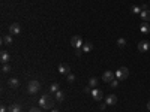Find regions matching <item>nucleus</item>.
Returning <instances> with one entry per match:
<instances>
[{
  "instance_id": "9",
  "label": "nucleus",
  "mask_w": 150,
  "mask_h": 112,
  "mask_svg": "<svg viewBox=\"0 0 150 112\" xmlns=\"http://www.w3.org/2000/svg\"><path fill=\"white\" fill-rule=\"evenodd\" d=\"M149 48H150L149 41H141V42L138 43V51H140V52H146V51H149Z\"/></svg>"
},
{
  "instance_id": "8",
  "label": "nucleus",
  "mask_w": 150,
  "mask_h": 112,
  "mask_svg": "<svg viewBox=\"0 0 150 112\" xmlns=\"http://www.w3.org/2000/svg\"><path fill=\"white\" fill-rule=\"evenodd\" d=\"M114 73H113V72L111 70H107V72H104V75H102V79L104 81H105V82H111L113 79H114Z\"/></svg>"
},
{
  "instance_id": "1",
  "label": "nucleus",
  "mask_w": 150,
  "mask_h": 112,
  "mask_svg": "<svg viewBox=\"0 0 150 112\" xmlns=\"http://www.w3.org/2000/svg\"><path fill=\"white\" fill-rule=\"evenodd\" d=\"M39 105H41L42 109H53L54 100L51 99L50 94H44V96H41V99H39Z\"/></svg>"
},
{
  "instance_id": "22",
  "label": "nucleus",
  "mask_w": 150,
  "mask_h": 112,
  "mask_svg": "<svg viewBox=\"0 0 150 112\" xmlns=\"http://www.w3.org/2000/svg\"><path fill=\"white\" fill-rule=\"evenodd\" d=\"M132 12H134V14H141V8H140V6H132Z\"/></svg>"
},
{
  "instance_id": "17",
  "label": "nucleus",
  "mask_w": 150,
  "mask_h": 112,
  "mask_svg": "<svg viewBox=\"0 0 150 112\" xmlns=\"http://www.w3.org/2000/svg\"><path fill=\"white\" fill-rule=\"evenodd\" d=\"M9 58H11V57H9V54H8V52H5V51L2 52V55H0V60H2V63H3V64H8Z\"/></svg>"
},
{
  "instance_id": "11",
  "label": "nucleus",
  "mask_w": 150,
  "mask_h": 112,
  "mask_svg": "<svg viewBox=\"0 0 150 112\" xmlns=\"http://www.w3.org/2000/svg\"><path fill=\"white\" fill-rule=\"evenodd\" d=\"M140 31H141V33H144V35H149V33H150V24L144 21V23L140 25Z\"/></svg>"
},
{
  "instance_id": "3",
  "label": "nucleus",
  "mask_w": 150,
  "mask_h": 112,
  "mask_svg": "<svg viewBox=\"0 0 150 112\" xmlns=\"http://www.w3.org/2000/svg\"><path fill=\"white\" fill-rule=\"evenodd\" d=\"M116 78L119 81H123V79H126V78L129 76V69L128 67H120V69H117V72H116Z\"/></svg>"
},
{
  "instance_id": "28",
  "label": "nucleus",
  "mask_w": 150,
  "mask_h": 112,
  "mask_svg": "<svg viewBox=\"0 0 150 112\" xmlns=\"http://www.w3.org/2000/svg\"><path fill=\"white\" fill-rule=\"evenodd\" d=\"M30 112H42V111H41V108H32Z\"/></svg>"
},
{
  "instance_id": "27",
  "label": "nucleus",
  "mask_w": 150,
  "mask_h": 112,
  "mask_svg": "<svg viewBox=\"0 0 150 112\" xmlns=\"http://www.w3.org/2000/svg\"><path fill=\"white\" fill-rule=\"evenodd\" d=\"M75 55H77V57L81 55V48H75Z\"/></svg>"
},
{
  "instance_id": "2",
  "label": "nucleus",
  "mask_w": 150,
  "mask_h": 112,
  "mask_svg": "<svg viewBox=\"0 0 150 112\" xmlns=\"http://www.w3.org/2000/svg\"><path fill=\"white\" fill-rule=\"evenodd\" d=\"M39 88H41V84H39V81H36V79L29 81V84H27V91H29L30 94L39 93Z\"/></svg>"
},
{
  "instance_id": "16",
  "label": "nucleus",
  "mask_w": 150,
  "mask_h": 112,
  "mask_svg": "<svg viewBox=\"0 0 150 112\" xmlns=\"http://www.w3.org/2000/svg\"><path fill=\"white\" fill-rule=\"evenodd\" d=\"M54 97H56V100H57V102H63V100H65V93L59 90L57 93H54Z\"/></svg>"
},
{
  "instance_id": "18",
  "label": "nucleus",
  "mask_w": 150,
  "mask_h": 112,
  "mask_svg": "<svg viewBox=\"0 0 150 112\" xmlns=\"http://www.w3.org/2000/svg\"><path fill=\"white\" fill-rule=\"evenodd\" d=\"M59 90H60V85H59L57 82H53L50 85V93H57Z\"/></svg>"
},
{
  "instance_id": "20",
  "label": "nucleus",
  "mask_w": 150,
  "mask_h": 112,
  "mask_svg": "<svg viewBox=\"0 0 150 112\" xmlns=\"http://www.w3.org/2000/svg\"><path fill=\"white\" fill-rule=\"evenodd\" d=\"M98 84H99V81H98L96 78H90V79H89V87L96 88V87H98Z\"/></svg>"
},
{
  "instance_id": "24",
  "label": "nucleus",
  "mask_w": 150,
  "mask_h": 112,
  "mask_svg": "<svg viewBox=\"0 0 150 112\" xmlns=\"http://www.w3.org/2000/svg\"><path fill=\"white\" fill-rule=\"evenodd\" d=\"M110 85H111V87H113V88H116V87H117V85H119V79H113L111 82H110Z\"/></svg>"
},
{
  "instance_id": "4",
  "label": "nucleus",
  "mask_w": 150,
  "mask_h": 112,
  "mask_svg": "<svg viewBox=\"0 0 150 112\" xmlns=\"http://www.w3.org/2000/svg\"><path fill=\"white\" fill-rule=\"evenodd\" d=\"M71 45H72L74 48H83L84 42L80 36H74V37H71Z\"/></svg>"
},
{
  "instance_id": "13",
  "label": "nucleus",
  "mask_w": 150,
  "mask_h": 112,
  "mask_svg": "<svg viewBox=\"0 0 150 112\" xmlns=\"http://www.w3.org/2000/svg\"><path fill=\"white\" fill-rule=\"evenodd\" d=\"M140 15H141V19H143V21H146V23H149V21H150V9L143 11Z\"/></svg>"
},
{
  "instance_id": "12",
  "label": "nucleus",
  "mask_w": 150,
  "mask_h": 112,
  "mask_svg": "<svg viewBox=\"0 0 150 112\" xmlns=\"http://www.w3.org/2000/svg\"><path fill=\"white\" fill-rule=\"evenodd\" d=\"M8 85H9L11 88H14V90H15V88L20 87V81L17 79V78H11V79L8 81Z\"/></svg>"
},
{
  "instance_id": "6",
  "label": "nucleus",
  "mask_w": 150,
  "mask_h": 112,
  "mask_svg": "<svg viewBox=\"0 0 150 112\" xmlns=\"http://www.w3.org/2000/svg\"><path fill=\"white\" fill-rule=\"evenodd\" d=\"M59 72H60L62 75H69V73H71V67H69V64H66V63L59 64Z\"/></svg>"
},
{
  "instance_id": "10",
  "label": "nucleus",
  "mask_w": 150,
  "mask_h": 112,
  "mask_svg": "<svg viewBox=\"0 0 150 112\" xmlns=\"http://www.w3.org/2000/svg\"><path fill=\"white\" fill-rule=\"evenodd\" d=\"M105 103H107V105H110V106H114V105H117V97H116L114 94H110V96L107 97Z\"/></svg>"
},
{
  "instance_id": "7",
  "label": "nucleus",
  "mask_w": 150,
  "mask_h": 112,
  "mask_svg": "<svg viewBox=\"0 0 150 112\" xmlns=\"http://www.w3.org/2000/svg\"><path fill=\"white\" fill-rule=\"evenodd\" d=\"M90 94H92V97L95 99V100H102V97H104L102 90H99V88H93Z\"/></svg>"
},
{
  "instance_id": "5",
  "label": "nucleus",
  "mask_w": 150,
  "mask_h": 112,
  "mask_svg": "<svg viewBox=\"0 0 150 112\" xmlns=\"http://www.w3.org/2000/svg\"><path fill=\"white\" fill-rule=\"evenodd\" d=\"M9 33L11 35H20L21 33V25H20L18 23H14L9 25Z\"/></svg>"
},
{
  "instance_id": "21",
  "label": "nucleus",
  "mask_w": 150,
  "mask_h": 112,
  "mask_svg": "<svg viewBox=\"0 0 150 112\" xmlns=\"http://www.w3.org/2000/svg\"><path fill=\"white\" fill-rule=\"evenodd\" d=\"M117 45H119V48H125L126 47V39H123V37L117 39Z\"/></svg>"
},
{
  "instance_id": "29",
  "label": "nucleus",
  "mask_w": 150,
  "mask_h": 112,
  "mask_svg": "<svg viewBox=\"0 0 150 112\" xmlns=\"http://www.w3.org/2000/svg\"><path fill=\"white\" fill-rule=\"evenodd\" d=\"M0 112H8V108H6V106H5V105H3V106H2V108H0Z\"/></svg>"
},
{
  "instance_id": "31",
  "label": "nucleus",
  "mask_w": 150,
  "mask_h": 112,
  "mask_svg": "<svg viewBox=\"0 0 150 112\" xmlns=\"http://www.w3.org/2000/svg\"><path fill=\"white\" fill-rule=\"evenodd\" d=\"M51 112H59V111H57V109H53V111H51Z\"/></svg>"
},
{
  "instance_id": "23",
  "label": "nucleus",
  "mask_w": 150,
  "mask_h": 112,
  "mask_svg": "<svg viewBox=\"0 0 150 112\" xmlns=\"http://www.w3.org/2000/svg\"><path fill=\"white\" fill-rule=\"evenodd\" d=\"M11 70V67H9V64H3V67H2V72L3 73H8V72Z\"/></svg>"
},
{
  "instance_id": "25",
  "label": "nucleus",
  "mask_w": 150,
  "mask_h": 112,
  "mask_svg": "<svg viewBox=\"0 0 150 112\" xmlns=\"http://www.w3.org/2000/svg\"><path fill=\"white\" fill-rule=\"evenodd\" d=\"M66 76H68V81H69V82H74V81H75V76H74L72 73H69V75H66Z\"/></svg>"
},
{
  "instance_id": "19",
  "label": "nucleus",
  "mask_w": 150,
  "mask_h": 112,
  "mask_svg": "<svg viewBox=\"0 0 150 112\" xmlns=\"http://www.w3.org/2000/svg\"><path fill=\"white\" fill-rule=\"evenodd\" d=\"M92 49H93V43H90V42H86V43L83 45V51H84V52H90Z\"/></svg>"
},
{
  "instance_id": "26",
  "label": "nucleus",
  "mask_w": 150,
  "mask_h": 112,
  "mask_svg": "<svg viewBox=\"0 0 150 112\" xmlns=\"http://www.w3.org/2000/svg\"><path fill=\"white\" fill-rule=\"evenodd\" d=\"M92 90H93V88H92V87H89V85H87V87H86V88H84V93H87V94H90V93H92Z\"/></svg>"
},
{
  "instance_id": "15",
  "label": "nucleus",
  "mask_w": 150,
  "mask_h": 112,
  "mask_svg": "<svg viewBox=\"0 0 150 112\" xmlns=\"http://www.w3.org/2000/svg\"><path fill=\"white\" fill-rule=\"evenodd\" d=\"M9 112H21V105L20 103H14L9 106Z\"/></svg>"
},
{
  "instance_id": "14",
  "label": "nucleus",
  "mask_w": 150,
  "mask_h": 112,
  "mask_svg": "<svg viewBox=\"0 0 150 112\" xmlns=\"http://www.w3.org/2000/svg\"><path fill=\"white\" fill-rule=\"evenodd\" d=\"M2 42H3V45H12L14 39H12V36H11V35H6V36H3V37H2Z\"/></svg>"
},
{
  "instance_id": "30",
  "label": "nucleus",
  "mask_w": 150,
  "mask_h": 112,
  "mask_svg": "<svg viewBox=\"0 0 150 112\" xmlns=\"http://www.w3.org/2000/svg\"><path fill=\"white\" fill-rule=\"evenodd\" d=\"M147 109H149V111H150V102H149V103H147Z\"/></svg>"
}]
</instances>
